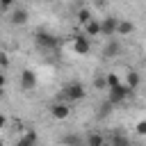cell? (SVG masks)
Wrapping results in <instances>:
<instances>
[{"label":"cell","mask_w":146,"mask_h":146,"mask_svg":"<svg viewBox=\"0 0 146 146\" xmlns=\"http://www.w3.org/2000/svg\"><path fill=\"white\" fill-rule=\"evenodd\" d=\"M107 146H130V141H128L125 137H121V135H116V137H112V141H110Z\"/></svg>","instance_id":"e0dca14e"},{"label":"cell","mask_w":146,"mask_h":146,"mask_svg":"<svg viewBox=\"0 0 146 146\" xmlns=\"http://www.w3.org/2000/svg\"><path fill=\"white\" fill-rule=\"evenodd\" d=\"M98 34H100V21L91 18V21L84 25V36L89 39V36H98Z\"/></svg>","instance_id":"30bf717a"},{"label":"cell","mask_w":146,"mask_h":146,"mask_svg":"<svg viewBox=\"0 0 146 146\" xmlns=\"http://www.w3.org/2000/svg\"><path fill=\"white\" fill-rule=\"evenodd\" d=\"M132 30H135V25H132L130 21H121V18H119V23H116V34H119V36H128Z\"/></svg>","instance_id":"8fae6325"},{"label":"cell","mask_w":146,"mask_h":146,"mask_svg":"<svg viewBox=\"0 0 146 146\" xmlns=\"http://www.w3.org/2000/svg\"><path fill=\"white\" fill-rule=\"evenodd\" d=\"M130 91L132 89H137V84H139V73H135V71H128V75H125V82H123Z\"/></svg>","instance_id":"4fadbf2b"},{"label":"cell","mask_w":146,"mask_h":146,"mask_svg":"<svg viewBox=\"0 0 146 146\" xmlns=\"http://www.w3.org/2000/svg\"><path fill=\"white\" fill-rule=\"evenodd\" d=\"M91 18H94V16H91V11H89V9H80V11H78V21H80L82 25H87Z\"/></svg>","instance_id":"2e32d148"},{"label":"cell","mask_w":146,"mask_h":146,"mask_svg":"<svg viewBox=\"0 0 146 146\" xmlns=\"http://www.w3.org/2000/svg\"><path fill=\"white\" fill-rule=\"evenodd\" d=\"M116 23H119V18H114V16L103 18L100 21V34L103 36H114L116 34Z\"/></svg>","instance_id":"277c9868"},{"label":"cell","mask_w":146,"mask_h":146,"mask_svg":"<svg viewBox=\"0 0 146 146\" xmlns=\"http://www.w3.org/2000/svg\"><path fill=\"white\" fill-rule=\"evenodd\" d=\"M89 50H91L89 39H87L84 34H75V36H73V52H75V55H87Z\"/></svg>","instance_id":"7a4b0ae2"},{"label":"cell","mask_w":146,"mask_h":146,"mask_svg":"<svg viewBox=\"0 0 146 146\" xmlns=\"http://www.w3.org/2000/svg\"><path fill=\"white\" fill-rule=\"evenodd\" d=\"M50 114H52V119L64 121V119H68V116H71V107H68L66 103H55V105L50 107Z\"/></svg>","instance_id":"8992f818"},{"label":"cell","mask_w":146,"mask_h":146,"mask_svg":"<svg viewBox=\"0 0 146 146\" xmlns=\"http://www.w3.org/2000/svg\"><path fill=\"white\" fill-rule=\"evenodd\" d=\"M36 43L41 46V48H57V36H52V34H48V32H36Z\"/></svg>","instance_id":"52a82bcc"},{"label":"cell","mask_w":146,"mask_h":146,"mask_svg":"<svg viewBox=\"0 0 146 146\" xmlns=\"http://www.w3.org/2000/svg\"><path fill=\"white\" fill-rule=\"evenodd\" d=\"M2 128H7V116H5V114H0V130H2Z\"/></svg>","instance_id":"7402d4cb"},{"label":"cell","mask_w":146,"mask_h":146,"mask_svg":"<svg viewBox=\"0 0 146 146\" xmlns=\"http://www.w3.org/2000/svg\"><path fill=\"white\" fill-rule=\"evenodd\" d=\"M137 135H141V137L146 135V119H141V121L137 123Z\"/></svg>","instance_id":"d6986e66"},{"label":"cell","mask_w":146,"mask_h":146,"mask_svg":"<svg viewBox=\"0 0 146 146\" xmlns=\"http://www.w3.org/2000/svg\"><path fill=\"white\" fill-rule=\"evenodd\" d=\"M132 91L121 82L119 87H114V89H110V103H121V100H125L128 96H130Z\"/></svg>","instance_id":"5b68a950"},{"label":"cell","mask_w":146,"mask_h":146,"mask_svg":"<svg viewBox=\"0 0 146 146\" xmlns=\"http://www.w3.org/2000/svg\"><path fill=\"white\" fill-rule=\"evenodd\" d=\"M119 84H121V80H119L116 73H107V75H105V87H107V89H114V87H119Z\"/></svg>","instance_id":"5bb4252c"},{"label":"cell","mask_w":146,"mask_h":146,"mask_svg":"<svg viewBox=\"0 0 146 146\" xmlns=\"http://www.w3.org/2000/svg\"><path fill=\"white\" fill-rule=\"evenodd\" d=\"M105 146H107V144H105Z\"/></svg>","instance_id":"d4e9b609"},{"label":"cell","mask_w":146,"mask_h":146,"mask_svg":"<svg viewBox=\"0 0 146 146\" xmlns=\"http://www.w3.org/2000/svg\"><path fill=\"white\" fill-rule=\"evenodd\" d=\"M84 146H105V137H103V135H98V132H89V135H87Z\"/></svg>","instance_id":"7c38bea8"},{"label":"cell","mask_w":146,"mask_h":146,"mask_svg":"<svg viewBox=\"0 0 146 146\" xmlns=\"http://www.w3.org/2000/svg\"><path fill=\"white\" fill-rule=\"evenodd\" d=\"M34 87H36V73L32 68H25L21 73V89L23 91H32Z\"/></svg>","instance_id":"3957f363"},{"label":"cell","mask_w":146,"mask_h":146,"mask_svg":"<svg viewBox=\"0 0 146 146\" xmlns=\"http://www.w3.org/2000/svg\"><path fill=\"white\" fill-rule=\"evenodd\" d=\"M11 23H14V25H25V23H27V11H25L23 7H14V11H11Z\"/></svg>","instance_id":"9c48e42d"},{"label":"cell","mask_w":146,"mask_h":146,"mask_svg":"<svg viewBox=\"0 0 146 146\" xmlns=\"http://www.w3.org/2000/svg\"><path fill=\"white\" fill-rule=\"evenodd\" d=\"M36 141H39L36 132H34V130H25V132L16 139V146H36Z\"/></svg>","instance_id":"ba28073f"},{"label":"cell","mask_w":146,"mask_h":146,"mask_svg":"<svg viewBox=\"0 0 146 146\" xmlns=\"http://www.w3.org/2000/svg\"><path fill=\"white\" fill-rule=\"evenodd\" d=\"M5 82H7V78H5V73L0 71V96L5 94Z\"/></svg>","instance_id":"ffe728a7"},{"label":"cell","mask_w":146,"mask_h":146,"mask_svg":"<svg viewBox=\"0 0 146 146\" xmlns=\"http://www.w3.org/2000/svg\"><path fill=\"white\" fill-rule=\"evenodd\" d=\"M62 96H64V98H68V100H80V98H84V96H87V91H84V87H82L80 82H71L68 87H64Z\"/></svg>","instance_id":"6da1fadb"},{"label":"cell","mask_w":146,"mask_h":146,"mask_svg":"<svg viewBox=\"0 0 146 146\" xmlns=\"http://www.w3.org/2000/svg\"><path fill=\"white\" fill-rule=\"evenodd\" d=\"M103 52H105V57H114V55L119 52V43H116V41H110V43L105 46Z\"/></svg>","instance_id":"9a60e30c"},{"label":"cell","mask_w":146,"mask_h":146,"mask_svg":"<svg viewBox=\"0 0 146 146\" xmlns=\"http://www.w3.org/2000/svg\"><path fill=\"white\" fill-rule=\"evenodd\" d=\"M0 9H2V11H7V9H14V5H11L9 0H5V2H0Z\"/></svg>","instance_id":"44dd1931"},{"label":"cell","mask_w":146,"mask_h":146,"mask_svg":"<svg viewBox=\"0 0 146 146\" xmlns=\"http://www.w3.org/2000/svg\"><path fill=\"white\" fill-rule=\"evenodd\" d=\"M7 66H9V55H7V52H0V68L5 71Z\"/></svg>","instance_id":"ac0fdd59"},{"label":"cell","mask_w":146,"mask_h":146,"mask_svg":"<svg viewBox=\"0 0 146 146\" xmlns=\"http://www.w3.org/2000/svg\"><path fill=\"white\" fill-rule=\"evenodd\" d=\"M0 146H5V144H2V139H0Z\"/></svg>","instance_id":"603a6c76"},{"label":"cell","mask_w":146,"mask_h":146,"mask_svg":"<svg viewBox=\"0 0 146 146\" xmlns=\"http://www.w3.org/2000/svg\"><path fill=\"white\" fill-rule=\"evenodd\" d=\"M82 146H84V144H82Z\"/></svg>","instance_id":"cb8c5ba5"}]
</instances>
